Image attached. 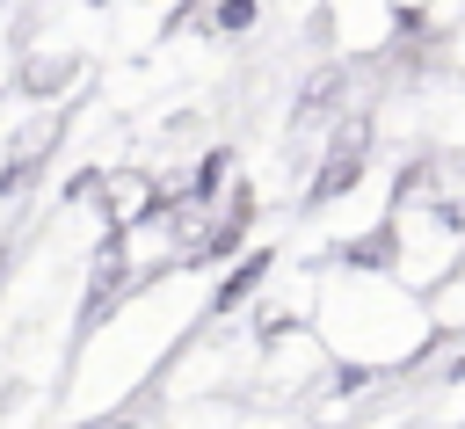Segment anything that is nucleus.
Wrapping results in <instances>:
<instances>
[{
  "label": "nucleus",
  "mask_w": 465,
  "mask_h": 429,
  "mask_svg": "<svg viewBox=\"0 0 465 429\" xmlns=\"http://www.w3.org/2000/svg\"><path fill=\"white\" fill-rule=\"evenodd\" d=\"M218 22H225V29H247V22H254V0H225V15H218Z\"/></svg>",
  "instance_id": "5"
},
{
  "label": "nucleus",
  "mask_w": 465,
  "mask_h": 429,
  "mask_svg": "<svg viewBox=\"0 0 465 429\" xmlns=\"http://www.w3.org/2000/svg\"><path fill=\"white\" fill-rule=\"evenodd\" d=\"M269 262H276V254H269V247H262V254H247V262H240V269H232V276H225V284H218V298H211V305H218V313H232V305H240V298H254V291H262V284H269Z\"/></svg>",
  "instance_id": "2"
},
{
  "label": "nucleus",
  "mask_w": 465,
  "mask_h": 429,
  "mask_svg": "<svg viewBox=\"0 0 465 429\" xmlns=\"http://www.w3.org/2000/svg\"><path fill=\"white\" fill-rule=\"evenodd\" d=\"M218 182H225V153H211V160H203V167H196V175H189V196H196V204H203V196H211V189H218Z\"/></svg>",
  "instance_id": "3"
},
{
  "label": "nucleus",
  "mask_w": 465,
  "mask_h": 429,
  "mask_svg": "<svg viewBox=\"0 0 465 429\" xmlns=\"http://www.w3.org/2000/svg\"><path fill=\"white\" fill-rule=\"evenodd\" d=\"M356 182H363V124H349V131L334 138V153H327V167L312 175L305 204H334V196H349Z\"/></svg>",
  "instance_id": "1"
},
{
  "label": "nucleus",
  "mask_w": 465,
  "mask_h": 429,
  "mask_svg": "<svg viewBox=\"0 0 465 429\" xmlns=\"http://www.w3.org/2000/svg\"><path fill=\"white\" fill-rule=\"evenodd\" d=\"M356 262H392V233H371V240L356 247Z\"/></svg>",
  "instance_id": "4"
}]
</instances>
